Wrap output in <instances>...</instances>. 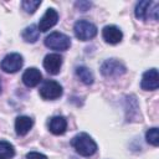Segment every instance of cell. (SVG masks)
I'll return each mask as SVG.
<instances>
[{"instance_id":"cell-1","label":"cell","mask_w":159,"mask_h":159,"mask_svg":"<svg viewBox=\"0 0 159 159\" xmlns=\"http://www.w3.org/2000/svg\"><path fill=\"white\" fill-rule=\"evenodd\" d=\"M71 145L82 157H91L97 152L96 142L87 133H78L71 140Z\"/></svg>"},{"instance_id":"cell-2","label":"cell","mask_w":159,"mask_h":159,"mask_svg":"<svg viewBox=\"0 0 159 159\" xmlns=\"http://www.w3.org/2000/svg\"><path fill=\"white\" fill-rule=\"evenodd\" d=\"M159 5L158 2H153L150 0H143L139 1L135 6L134 14L135 17L139 20H158V12H159Z\"/></svg>"},{"instance_id":"cell-3","label":"cell","mask_w":159,"mask_h":159,"mask_svg":"<svg viewBox=\"0 0 159 159\" xmlns=\"http://www.w3.org/2000/svg\"><path fill=\"white\" fill-rule=\"evenodd\" d=\"M45 45L46 47L51 48V50H56V51H66L70 48L71 46V39L62 34V32H51L50 35L46 36L45 39Z\"/></svg>"},{"instance_id":"cell-4","label":"cell","mask_w":159,"mask_h":159,"mask_svg":"<svg viewBox=\"0 0 159 159\" xmlns=\"http://www.w3.org/2000/svg\"><path fill=\"white\" fill-rule=\"evenodd\" d=\"M75 35L81 41H88L97 35V27L87 20H78L73 26Z\"/></svg>"},{"instance_id":"cell-5","label":"cell","mask_w":159,"mask_h":159,"mask_svg":"<svg viewBox=\"0 0 159 159\" xmlns=\"http://www.w3.org/2000/svg\"><path fill=\"white\" fill-rule=\"evenodd\" d=\"M39 92H40V96L43 99H47V101L57 99L62 96V86L56 81L47 80L42 83Z\"/></svg>"},{"instance_id":"cell-6","label":"cell","mask_w":159,"mask_h":159,"mask_svg":"<svg viewBox=\"0 0 159 159\" xmlns=\"http://www.w3.org/2000/svg\"><path fill=\"white\" fill-rule=\"evenodd\" d=\"M101 73L106 77H118L125 73V66L118 60H106L101 66Z\"/></svg>"},{"instance_id":"cell-7","label":"cell","mask_w":159,"mask_h":159,"mask_svg":"<svg viewBox=\"0 0 159 159\" xmlns=\"http://www.w3.org/2000/svg\"><path fill=\"white\" fill-rule=\"evenodd\" d=\"M22 63H24L22 56L20 53L14 52V53L6 55L2 58L0 66H1V70L2 71L7 72V73H15V72H17L22 67Z\"/></svg>"},{"instance_id":"cell-8","label":"cell","mask_w":159,"mask_h":159,"mask_svg":"<svg viewBox=\"0 0 159 159\" xmlns=\"http://www.w3.org/2000/svg\"><path fill=\"white\" fill-rule=\"evenodd\" d=\"M140 87L144 91H155L159 87V76L157 68H150L143 73Z\"/></svg>"},{"instance_id":"cell-9","label":"cell","mask_w":159,"mask_h":159,"mask_svg":"<svg viewBox=\"0 0 159 159\" xmlns=\"http://www.w3.org/2000/svg\"><path fill=\"white\" fill-rule=\"evenodd\" d=\"M58 21V14L55 9L50 7L46 10V12L43 14V16L40 19V22L37 25L39 27V31L41 32H46L48 31L51 27H53Z\"/></svg>"},{"instance_id":"cell-10","label":"cell","mask_w":159,"mask_h":159,"mask_svg":"<svg viewBox=\"0 0 159 159\" xmlns=\"http://www.w3.org/2000/svg\"><path fill=\"white\" fill-rule=\"evenodd\" d=\"M62 66V56L60 53H48L43 58V67L50 75H57Z\"/></svg>"},{"instance_id":"cell-11","label":"cell","mask_w":159,"mask_h":159,"mask_svg":"<svg viewBox=\"0 0 159 159\" xmlns=\"http://www.w3.org/2000/svg\"><path fill=\"white\" fill-rule=\"evenodd\" d=\"M102 36L106 42L111 43V45H116L119 43L123 39V34L119 30V27L114 26V25H107L103 27L102 30Z\"/></svg>"},{"instance_id":"cell-12","label":"cell","mask_w":159,"mask_h":159,"mask_svg":"<svg viewBox=\"0 0 159 159\" xmlns=\"http://www.w3.org/2000/svg\"><path fill=\"white\" fill-rule=\"evenodd\" d=\"M41 81H42V75L35 67H30L22 73V82L26 87H36Z\"/></svg>"},{"instance_id":"cell-13","label":"cell","mask_w":159,"mask_h":159,"mask_svg":"<svg viewBox=\"0 0 159 159\" xmlns=\"http://www.w3.org/2000/svg\"><path fill=\"white\" fill-rule=\"evenodd\" d=\"M67 128V120L62 116H55L48 122V129L55 135H61L66 132Z\"/></svg>"},{"instance_id":"cell-14","label":"cell","mask_w":159,"mask_h":159,"mask_svg":"<svg viewBox=\"0 0 159 159\" xmlns=\"http://www.w3.org/2000/svg\"><path fill=\"white\" fill-rule=\"evenodd\" d=\"M34 125L32 118L27 116H20L15 120V132L17 135H25L30 132V129Z\"/></svg>"},{"instance_id":"cell-15","label":"cell","mask_w":159,"mask_h":159,"mask_svg":"<svg viewBox=\"0 0 159 159\" xmlns=\"http://www.w3.org/2000/svg\"><path fill=\"white\" fill-rule=\"evenodd\" d=\"M22 39L26 41V42H30V43H34L39 40V36H40V31H39V27L36 25H30L27 26L24 31H22Z\"/></svg>"},{"instance_id":"cell-16","label":"cell","mask_w":159,"mask_h":159,"mask_svg":"<svg viewBox=\"0 0 159 159\" xmlns=\"http://www.w3.org/2000/svg\"><path fill=\"white\" fill-rule=\"evenodd\" d=\"M76 75L77 77L87 86L92 84L93 81H94V77H93V73L89 71V68H87L86 66H78L76 68Z\"/></svg>"},{"instance_id":"cell-17","label":"cell","mask_w":159,"mask_h":159,"mask_svg":"<svg viewBox=\"0 0 159 159\" xmlns=\"http://www.w3.org/2000/svg\"><path fill=\"white\" fill-rule=\"evenodd\" d=\"M15 155V148L6 140H0V159H11Z\"/></svg>"},{"instance_id":"cell-18","label":"cell","mask_w":159,"mask_h":159,"mask_svg":"<svg viewBox=\"0 0 159 159\" xmlns=\"http://www.w3.org/2000/svg\"><path fill=\"white\" fill-rule=\"evenodd\" d=\"M145 139L149 144L154 145V147H158L159 144V133H158V128L157 127H153L150 129L147 130L145 133Z\"/></svg>"},{"instance_id":"cell-19","label":"cell","mask_w":159,"mask_h":159,"mask_svg":"<svg viewBox=\"0 0 159 159\" xmlns=\"http://www.w3.org/2000/svg\"><path fill=\"white\" fill-rule=\"evenodd\" d=\"M40 5H41V0H24L21 2L22 9L27 14H34Z\"/></svg>"},{"instance_id":"cell-20","label":"cell","mask_w":159,"mask_h":159,"mask_svg":"<svg viewBox=\"0 0 159 159\" xmlns=\"http://www.w3.org/2000/svg\"><path fill=\"white\" fill-rule=\"evenodd\" d=\"M91 2L89 1H77L76 2V7L78 9V10H81V11H87V10H89V7H91Z\"/></svg>"},{"instance_id":"cell-21","label":"cell","mask_w":159,"mask_h":159,"mask_svg":"<svg viewBox=\"0 0 159 159\" xmlns=\"http://www.w3.org/2000/svg\"><path fill=\"white\" fill-rule=\"evenodd\" d=\"M26 159H47V157L37 152H30L26 154Z\"/></svg>"},{"instance_id":"cell-22","label":"cell","mask_w":159,"mask_h":159,"mask_svg":"<svg viewBox=\"0 0 159 159\" xmlns=\"http://www.w3.org/2000/svg\"><path fill=\"white\" fill-rule=\"evenodd\" d=\"M0 93H1V82H0Z\"/></svg>"}]
</instances>
